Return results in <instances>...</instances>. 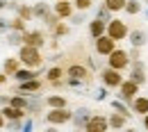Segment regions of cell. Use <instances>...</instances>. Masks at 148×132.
<instances>
[{"label": "cell", "instance_id": "obj_43", "mask_svg": "<svg viewBox=\"0 0 148 132\" xmlns=\"http://www.w3.org/2000/svg\"><path fill=\"white\" fill-rule=\"evenodd\" d=\"M2 128H7V118H5V114L0 112V130H2Z\"/></svg>", "mask_w": 148, "mask_h": 132}, {"label": "cell", "instance_id": "obj_29", "mask_svg": "<svg viewBox=\"0 0 148 132\" xmlns=\"http://www.w3.org/2000/svg\"><path fill=\"white\" fill-rule=\"evenodd\" d=\"M16 14H18L21 18H25L27 23H30V21H34V9H32V5H25V2H21L18 9H16Z\"/></svg>", "mask_w": 148, "mask_h": 132}, {"label": "cell", "instance_id": "obj_32", "mask_svg": "<svg viewBox=\"0 0 148 132\" xmlns=\"http://www.w3.org/2000/svg\"><path fill=\"white\" fill-rule=\"evenodd\" d=\"M9 30H18V32H25V30H27V21L21 18L18 14H16L14 18L9 21Z\"/></svg>", "mask_w": 148, "mask_h": 132}, {"label": "cell", "instance_id": "obj_26", "mask_svg": "<svg viewBox=\"0 0 148 132\" xmlns=\"http://www.w3.org/2000/svg\"><path fill=\"white\" fill-rule=\"evenodd\" d=\"M46 107H69V100H66V96H62V94L46 96Z\"/></svg>", "mask_w": 148, "mask_h": 132}, {"label": "cell", "instance_id": "obj_22", "mask_svg": "<svg viewBox=\"0 0 148 132\" xmlns=\"http://www.w3.org/2000/svg\"><path fill=\"white\" fill-rule=\"evenodd\" d=\"M128 41H130V46H139V48H144V46H146V41H148V34L144 32V30L134 27V30H130Z\"/></svg>", "mask_w": 148, "mask_h": 132}, {"label": "cell", "instance_id": "obj_38", "mask_svg": "<svg viewBox=\"0 0 148 132\" xmlns=\"http://www.w3.org/2000/svg\"><path fill=\"white\" fill-rule=\"evenodd\" d=\"M23 121H25V118H14V121H7V128H9V130H21V128H23Z\"/></svg>", "mask_w": 148, "mask_h": 132}, {"label": "cell", "instance_id": "obj_37", "mask_svg": "<svg viewBox=\"0 0 148 132\" xmlns=\"http://www.w3.org/2000/svg\"><path fill=\"white\" fill-rule=\"evenodd\" d=\"M57 21H62V18H59V16H57L55 12H50V14H48V16H46V18L41 21V23H43V25H46V27H53V25H55Z\"/></svg>", "mask_w": 148, "mask_h": 132}, {"label": "cell", "instance_id": "obj_13", "mask_svg": "<svg viewBox=\"0 0 148 132\" xmlns=\"http://www.w3.org/2000/svg\"><path fill=\"white\" fill-rule=\"evenodd\" d=\"M53 12H55L59 18L69 21V18L75 14V5H73V0H55V5H53Z\"/></svg>", "mask_w": 148, "mask_h": 132}, {"label": "cell", "instance_id": "obj_10", "mask_svg": "<svg viewBox=\"0 0 148 132\" xmlns=\"http://www.w3.org/2000/svg\"><path fill=\"white\" fill-rule=\"evenodd\" d=\"M139 89H141V84H137L134 80L125 77V80L121 82V87H119L116 91H119V98H123V100H125V103L130 105V100H132L134 96H139Z\"/></svg>", "mask_w": 148, "mask_h": 132}, {"label": "cell", "instance_id": "obj_12", "mask_svg": "<svg viewBox=\"0 0 148 132\" xmlns=\"http://www.w3.org/2000/svg\"><path fill=\"white\" fill-rule=\"evenodd\" d=\"M46 41H48V37H46L43 30H25V32H23V43H27V46L43 48Z\"/></svg>", "mask_w": 148, "mask_h": 132}, {"label": "cell", "instance_id": "obj_27", "mask_svg": "<svg viewBox=\"0 0 148 132\" xmlns=\"http://www.w3.org/2000/svg\"><path fill=\"white\" fill-rule=\"evenodd\" d=\"M27 103H30V96L16 91V96H9V105L14 107H21V109H27Z\"/></svg>", "mask_w": 148, "mask_h": 132}, {"label": "cell", "instance_id": "obj_11", "mask_svg": "<svg viewBox=\"0 0 148 132\" xmlns=\"http://www.w3.org/2000/svg\"><path fill=\"white\" fill-rule=\"evenodd\" d=\"M107 130H110V121L103 114H91V118L87 121V128H84V132H107Z\"/></svg>", "mask_w": 148, "mask_h": 132}, {"label": "cell", "instance_id": "obj_20", "mask_svg": "<svg viewBox=\"0 0 148 132\" xmlns=\"http://www.w3.org/2000/svg\"><path fill=\"white\" fill-rule=\"evenodd\" d=\"M107 121H110V130H123V128H128V116H123L116 109L107 116Z\"/></svg>", "mask_w": 148, "mask_h": 132}, {"label": "cell", "instance_id": "obj_4", "mask_svg": "<svg viewBox=\"0 0 148 132\" xmlns=\"http://www.w3.org/2000/svg\"><path fill=\"white\" fill-rule=\"evenodd\" d=\"M130 53L128 50H123V48H114L110 55H107V66H114V68H119V71H128L130 68Z\"/></svg>", "mask_w": 148, "mask_h": 132}, {"label": "cell", "instance_id": "obj_34", "mask_svg": "<svg viewBox=\"0 0 148 132\" xmlns=\"http://www.w3.org/2000/svg\"><path fill=\"white\" fill-rule=\"evenodd\" d=\"M103 2L110 7L114 14H119V12H123V9H125V2H128V0H103Z\"/></svg>", "mask_w": 148, "mask_h": 132}, {"label": "cell", "instance_id": "obj_9", "mask_svg": "<svg viewBox=\"0 0 148 132\" xmlns=\"http://www.w3.org/2000/svg\"><path fill=\"white\" fill-rule=\"evenodd\" d=\"M128 71H130L128 77H130V80H134L137 84H141V87H144V84L148 82V77H146V64H144L141 59H132Z\"/></svg>", "mask_w": 148, "mask_h": 132}, {"label": "cell", "instance_id": "obj_16", "mask_svg": "<svg viewBox=\"0 0 148 132\" xmlns=\"http://www.w3.org/2000/svg\"><path fill=\"white\" fill-rule=\"evenodd\" d=\"M32 9H34V21H43L50 12H53V5H50L48 0H34Z\"/></svg>", "mask_w": 148, "mask_h": 132}, {"label": "cell", "instance_id": "obj_33", "mask_svg": "<svg viewBox=\"0 0 148 132\" xmlns=\"http://www.w3.org/2000/svg\"><path fill=\"white\" fill-rule=\"evenodd\" d=\"M96 16H98V18H103V21H112V18H114V12H112L105 2H103V5L96 9Z\"/></svg>", "mask_w": 148, "mask_h": 132}, {"label": "cell", "instance_id": "obj_31", "mask_svg": "<svg viewBox=\"0 0 148 132\" xmlns=\"http://www.w3.org/2000/svg\"><path fill=\"white\" fill-rule=\"evenodd\" d=\"M141 5H144L141 0H128V2H125V9H123V12H125L128 16H137V14L141 12Z\"/></svg>", "mask_w": 148, "mask_h": 132}, {"label": "cell", "instance_id": "obj_2", "mask_svg": "<svg viewBox=\"0 0 148 132\" xmlns=\"http://www.w3.org/2000/svg\"><path fill=\"white\" fill-rule=\"evenodd\" d=\"M43 118H46L48 125H66V123H71L73 112L69 107H48V112L43 114Z\"/></svg>", "mask_w": 148, "mask_h": 132}, {"label": "cell", "instance_id": "obj_24", "mask_svg": "<svg viewBox=\"0 0 148 132\" xmlns=\"http://www.w3.org/2000/svg\"><path fill=\"white\" fill-rule=\"evenodd\" d=\"M41 75V68H30V66H21L18 71L14 73V80L21 82V80H30V77H39Z\"/></svg>", "mask_w": 148, "mask_h": 132}, {"label": "cell", "instance_id": "obj_46", "mask_svg": "<svg viewBox=\"0 0 148 132\" xmlns=\"http://www.w3.org/2000/svg\"><path fill=\"white\" fill-rule=\"evenodd\" d=\"M7 5H9V0H0V12H2V9H7Z\"/></svg>", "mask_w": 148, "mask_h": 132}, {"label": "cell", "instance_id": "obj_1", "mask_svg": "<svg viewBox=\"0 0 148 132\" xmlns=\"http://www.w3.org/2000/svg\"><path fill=\"white\" fill-rule=\"evenodd\" d=\"M18 59L23 62V66H30V68H41L46 57H43V53H41V48L23 43V46H18Z\"/></svg>", "mask_w": 148, "mask_h": 132}, {"label": "cell", "instance_id": "obj_3", "mask_svg": "<svg viewBox=\"0 0 148 132\" xmlns=\"http://www.w3.org/2000/svg\"><path fill=\"white\" fill-rule=\"evenodd\" d=\"M98 77H100V82H103L105 89H119L121 82L125 80V77H123V71H119V68H114V66H105V68H100Z\"/></svg>", "mask_w": 148, "mask_h": 132}, {"label": "cell", "instance_id": "obj_35", "mask_svg": "<svg viewBox=\"0 0 148 132\" xmlns=\"http://www.w3.org/2000/svg\"><path fill=\"white\" fill-rule=\"evenodd\" d=\"M75 9H80V12H89L93 7V0H73Z\"/></svg>", "mask_w": 148, "mask_h": 132}, {"label": "cell", "instance_id": "obj_23", "mask_svg": "<svg viewBox=\"0 0 148 132\" xmlns=\"http://www.w3.org/2000/svg\"><path fill=\"white\" fill-rule=\"evenodd\" d=\"M21 66H23V62L18 59V55L16 57H5V62H2V71H5L9 77H14V73L18 71Z\"/></svg>", "mask_w": 148, "mask_h": 132}, {"label": "cell", "instance_id": "obj_17", "mask_svg": "<svg viewBox=\"0 0 148 132\" xmlns=\"http://www.w3.org/2000/svg\"><path fill=\"white\" fill-rule=\"evenodd\" d=\"M130 107H132V114H137V116L148 114V96H134L130 100Z\"/></svg>", "mask_w": 148, "mask_h": 132}, {"label": "cell", "instance_id": "obj_5", "mask_svg": "<svg viewBox=\"0 0 148 132\" xmlns=\"http://www.w3.org/2000/svg\"><path fill=\"white\" fill-rule=\"evenodd\" d=\"M66 77H75V80H82L84 84H89L93 75H91V68H89L87 64H82V62H73V64L66 66Z\"/></svg>", "mask_w": 148, "mask_h": 132}, {"label": "cell", "instance_id": "obj_21", "mask_svg": "<svg viewBox=\"0 0 148 132\" xmlns=\"http://www.w3.org/2000/svg\"><path fill=\"white\" fill-rule=\"evenodd\" d=\"M48 32H50V39H62V37H66V34L71 32V25L62 18V21H57L53 27H48Z\"/></svg>", "mask_w": 148, "mask_h": 132}, {"label": "cell", "instance_id": "obj_14", "mask_svg": "<svg viewBox=\"0 0 148 132\" xmlns=\"http://www.w3.org/2000/svg\"><path fill=\"white\" fill-rule=\"evenodd\" d=\"M89 118H91V112H89L87 107H80V109H75V112H73V118H71V123H73L77 130H84Z\"/></svg>", "mask_w": 148, "mask_h": 132}, {"label": "cell", "instance_id": "obj_25", "mask_svg": "<svg viewBox=\"0 0 148 132\" xmlns=\"http://www.w3.org/2000/svg\"><path fill=\"white\" fill-rule=\"evenodd\" d=\"M66 77V68L64 66H50L48 71H46V82H55V80H64Z\"/></svg>", "mask_w": 148, "mask_h": 132}, {"label": "cell", "instance_id": "obj_18", "mask_svg": "<svg viewBox=\"0 0 148 132\" xmlns=\"http://www.w3.org/2000/svg\"><path fill=\"white\" fill-rule=\"evenodd\" d=\"M0 112L5 114V118H7V121H14V118H25V116H27V109L14 107V105H9V103H7V105H2V107H0Z\"/></svg>", "mask_w": 148, "mask_h": 132}, {"label": "cell", "instance_id": "obj_19", "mask_svg": "<svg viewBox=\"0 0 148 132\" xmlns=\"http://www.w3.org/2000/svg\"><path fill=\"white\" fill-rule=\"evenodd\" d=\"M43 107H46V98H39V94L30 96V103H27V114H30V116L41 114V112H43Z\"/></svg>", "mask_w": 148, "mask_h": 132}, {"label": "cell", "instance_id": "obj_6", "mask_svg": "<svg viewBox=\"0 0 148 132\" xmlns=\"http://www.w3.org/2000/svg\"><path fill=\"white\" fill-rule=\"evenodd\" d=\"M107 34H110L112 39H116V41H125L130 34V27H128V23L125 21H121V18H114L107 21Z\"/></svg>", "mask_w": 148, "mask_h": 132}, {"label": "cell", "instance_id": "obj_15", "mask_svg": "<svg viewBox=\"0 0 148 132\" xmlns=\"http://www.w3.org/2000/svg\"><path fill=\"white\" fill-rule=\"evenodd\" d=\"M107 32V21H103V18H91L89 21V37L91 39H98V37H103Z\"/></svg>", "mask_w": 148, "mask_h": 132}, {"label": "cell", "instance_id": "obj_39", "mask_svg": "<svg viewBox=\"0 0 148 132\" xmlns=\"http://www.w3.org/2000/svg\"><path fill=\"white\" fill-rule=\"evenodd\" d=\"M9 21H12V18L0 16V34H7V32H9Z\"/></svg>", "mask_w": 148, "mask_h": 132}, {"label": "cell", "instance_id": "obj_47", "mask_svg": "<svg viewBox=\"0 0 148 132\" xmlns=\"http://www.w3.org/2000/svg\"><path fill=\"white\" fill-rule=\"evenodd\" d=\"M141 2H148V0H141Z\"/></svg>", "mask_w": 148, "mask_h": 132}, {"label": "cell", "instance_id": "obj_28", "mask_svg": "<svg viewBox=\"0 0 148 132\" xmlns=\"http://www.w3.org/2000/svg\"><path fill=\"white\" fill-rule=\"evenodd\" d=\"M112 109H116V112H121L123 116H132V107L130 105H125V100L123 98H116V100H112Z\"/></svg>", "mask_w": 148, "mask_h": 132}, {"label": "cell", "instance_id": "obj_8", "mask_svg": "<svg viewBox=\"0 0 148 132\" xmlns=\"http://www.w3.org/2000/svg\"><path fill=\"white\" fill-rule=\"evenodd\" d=\"M116 39H112L107 32L103 34V37H98V39H93V50H96V55H100V57H107L116 48Z\"/></svg>", "mask_w": 148, "mask_h": 132}, {"label": "cell", "instance_id": "obj_45", "mask_svg": "<svg viewBox=\"0 0 148 132\" xmlns=\"http://www.w3.org/2000/svg\"><path fill=\"white\" fill-rule=\"evenodd\" d=\"M141 123H144V128L148 130V114H144V116H141Z\"/></svg>", "mask_w": 148, "mask_h": 132}, {"label": "cell", "instance_id": "obj_36", "mask_svg": "<svg viewBox=\"0 0 148 132\" xmlns=\"http://www.w3.org/2000/svg\"><path fill=\"white\" fill-rule=\"evenodd\" d=\"M84 14H87V12H80V9H75V14H73L69 21H71L73 25H82V23L87 21V16H84Z\"/></svg>", "mask_w": 148, "mask_h": 132}, {"label": "cell", "instance_id": "obj_44", "mask_svg": "<svg viewBox=\"0 0 148 132\" xmlns=\"http://www.w3.org/2000/svg\"><path fill=\"white\" fill-rule=\"evenodd\" d=\"M7 103H9V96H0V107L7 105Z\"/></svg>", "mask_w": 148, "mask_h": 132}, {"label": "cell", "instance_id": "obj_42", "mask_svg": "<svg viewBox=\"0 0 148 132\" xmlns=\"http://www.w3.org/2000/svg\"><path fill=\"white\" fill-rule=\"evenodd\" d=\"M18 0H9V5H7V9H14V12H16V9H18Z\"/></svg>", "mask_w": 148, "mask_h": 132}, {"label": "cell", "instance_id": "obj_41", "mask_svg": "<svg viewBox=\"0 0 148 132\" xmlns=\"http://www.w3.org/2000/svg\"><path fill=\"white\" fill-rule=\"evenodd\" d=\"M7 80H9V75H7L5 71H0V87H5V84H7Z\"/></svg>", "mask_w": 148, "mask_h": 132}, {"label": "cell", "instance_id": "obj_30", "mask_svg": "<svg viewBox=\"0 0 148 132\" xmlns=\"http://www.w3.org/2000/svg\"><path fill=\"white\" fill-rule=\"evenodd\" d=\"M5 37H7V43H9V46H14V48L23 46V32H18V30H9Z\"/></svg>", "mask_w": 148, "mask_h": 132}, {"label": "cell", "instance_id": "obj_40", "mask_svg": "<svg viewBox=\"0 0 148 132\" xmlns=\"http://www.w3.org/2000/svg\"><path fill=\"white\" fill-rule=\"evenodd\" d=\"M128 53H130V59H141V48L139 46H132Z\"/></svg>", "mask_w": 148, "mask_h": 132}, {"label": "cell", "instance_id": "obj_7", "mask_svg": "<svg viewBox=\"0 0 148 132\" xmlns=\"http://www.w3.org/2000/svg\"><path fill=\"white\" fill-rule=\"evenodd\" d=\"M46 84H48V82H46V80H41V77H30V80H21L18 84H16V89H14V91H21V94L32 96V94H41Z\"/></svg>", "mask_w": 148, "mask_h": 132}]
</instances>
